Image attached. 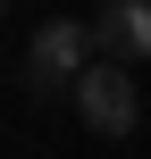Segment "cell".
<instances>
[{
	"instance_id": "7a4b0ae2",
	"label": "cell",
	"mask_w": 151,
	"mask_h": 159,
	"mask_svg": "<svg viewBox=\"0 0 151 159\" xmlns=\"http://www.w3.org/2000/svg\"><path fill=\"white\" fill-rule=\"evenodd\" d=\"M92 67V25H76V17H50V25H34V84L42 92H76V75Z\"/></svg>"
},
{
	"instance_id": "6da1fadb",
	"label": "cell",
	"mask_w": 151,
	"mask_h": 159,
	"mask_svg": "<svg viewBox=\"0 0 151 159\" xmlns=\"http://www.w3.org/2000/svg\"><path fill=\"white\" fill-rule=\"evenodd\" d=\"M76 117H84L92 134H134V117H143L134 67H118V59H92V67L76 75Z\"/></svg>"
},
{
	"instance_id": "3957f363",
	"label": "cell",
	"mask_w": 151,
	"mask_h": 159,
	"mask_svg": "<svg viewBox=\"0 0 151 159\" xmlns=\"http://www.w3.org/2000/svg\"><path fill=\"white\" fill-rule=\"evenodd\" d=\"M92 42L118 59V67H134L151 59V0H109L101 17H92Z\"/></svg>"
}]
</instances>
